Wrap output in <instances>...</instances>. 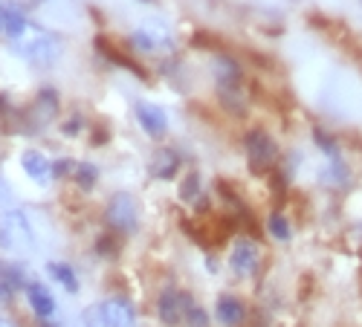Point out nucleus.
Wrapping results in <instances>:
<instances>
[{"label":"nucleus","instance_id":"1","mask_svg":"<svg viewBox=\"0 0 362 327\" xmlns=\"http://www.w3.org/2000/svg\"><path fill=\"white\" fill-rule=\"evenodd\" d=\"M15 52L23 55L29 64L35 67H52L58 61V55H62V38H58L55 32H49V29L44 26H35V23H26V29L21 35L9 38Z\"/></svg>","mask_w":362,"mask_h":327},{"label":"nucleus","instance_id":"2","mask_svg":"<svg viewBox=\"0 0 362 327\" xmlns=\"http://www.w3.org/2000/svg\"><path fill=\"white\" fill-rule=\"evenodd\" d=\"M0 246L12 255H29L35 249V234L23 212L18 209L4 212V218H0Z\"/></svg>","mask_w":362,"mask_h":327},{"label":"nucleus","instance_id":"3","mask_svg":"<svg viewBox=\"0 0 362 327\" xmlns=\"http://www.w3.org/2000/svg\"><path fill=\"white\" fill-rule=\"evenodd\" d=\"M244 145H247V157H250V168H252V171H267V168L276 165V160H279V145H276V139L269 136L267 131L252 128V131L244 136Z\"/></svg>","mask_w":362,"mask_h":327},{"label":"nucleus","instance_id":"4","mask_svg":"<svg viewBox=\"0 0 362 327\" xmlns=\"http://www.w3.org/2000/svg\"><path fill=\"white\" fill-rule=\"evenodd\" d=\"M58 107H62V102H58V93L55 90H41L38 99L29 105L26 113H21V131H35L41 125H49L52 119L58 116Z\"/></svg>","mask_w":362,"mask_h":327},{"label":"nucleus","instance_id":"5","mask_svg":"<svg viewBox=\"0 0 362 327\" xmlns=\"http://www.w3.org/2000/svg\"><path fill=\"white\" fill-rule=\"evenodd\" d=\"M107 223L122 232V234H131L139 223V209H136V200L128 194V191H119L110 197L107 203Z\"/></svg>","mask_w":362,"mask_h":327},{"label":"nucleus","instance_id":"6","mask_svg":"<svg viewBox=\"0 0 362 327\" xmlns=\"http://www.w3.org/2000/svg\"><path fill=\"white\" fill-rule=\"evenodd\" d=\"M229 263H232V270H235L238 275L252 278V275L261 270V249H258V244L250 241V237L238 241V244L232 246V258H229Z\"/></svg>","mask_w":362,"mask_h":327},{"label":"nucleus","instance_id":"7","mask_svg":"<svg viewBox=\"0 0 362 327\" xmlns=\"http://www.w3.org/2000/svg\"><path fill=\"white\" fill-rule=\"evenodd\" d=\"M99 310H102L105 327H134L136 324V310L125 295H113V299H107Z\"/></svg>","mask_w":362,"mask_h":327},{"label":"nucleus","instance_id":"8","mask_svg":"<svg viewBox=\"0 0 362 327\" xmlns=\"http://www.w3.org/2000/svg\"><path fill=\"white\" fill-rule=\"evenodd\" d=\"M136 122H139L142 131L151 133V136H163V133L168 131L165 110L157 107V105H145V102H139V105H136Z\"/></svg>","mask_w":362,"mask_h":327},{"label":"nucleus","instance_id":"9","mask_svg":"<svg viewBox=\"0 0 362 327\" xmlns=\"http://www.w3.org/2000/svg\"><path fill=\"white\" fill-rule=\"evenodd\" d=\"M171 47V38L165 29H154V26H142L131 35V47L139 52H160V47Z\"/></svg>","mask_w":362,"mask_h":327},{"label":"nucleus","instance_id":"10","mask_svg":"<svg viewBox=\"0 0 362 327\" xmlns=\"http://www.w3.org/2000/svg\"><path fill=\"white\" fill-rule=\"evenodd\" d=\"M157 313H160V321L168 324V327H177L183 321V292L177 290H165L157 302Z\"/></svg>","mask_w":362,"mask_h":327},{"label":"nucleus","instance_id":"11","mask_svg":"<svg viewBox=\"0 0 362 327\" xmlns=\"http://www.w3.org/2000/svg\"><path fill=\"white\" fill-rule=\"evenodd\" d=\"M26 302H29V307L35 310L38 319H49V316L55 313V299H52V292H49L41 281H29V287H26Z\"/></svg>","mask_w":362,"mask_h":327},{"label":"nucleus","instance_id":"12","mask_svg":"<svg viewBox=\"0 0 362 327\" xmlns=\"http://www.w3.org/2000/svg\"><path fill=\"white\" fill-rule=\"evenodd\" d=\"M21 165H23V171L33 177L35 183H47L49 177H52V162H49L41 151H23Z\"/></svg>","mask_w":362,"mask_h":327},{"label":"nucleus","instance_id":"13","mask_svg":"<svg viewBox=\"0 0 362 327\" xmlns=\"http://www.w3.org/2000/svg\"><path fill=\"white\" fill-rule=\"evenodd\" d=\"M0 23H4V29L9 32V38L21 35L23 29H26V15L18 4H12V0H0Z\"/></svg>","mask_w":362,"mask_h":327},{"label":"nucleus","instance_id":"14","mask_svg":"<svg viewBox=\"0 0 362 327\" xmlns=\"http://www.w3.org/2000/svg\"><path fill=\"white\" fill-rule=\"evenodd\" d=\"M218 96L229 113H235V116L247 113V93L240 90V84H218Z\"/></svg>","mask_w":362,"mask_h":327},{"label":"nucleus","instance_id":"15","mask_svg":"<svg viewBox=\"0 0 362 327\" xmlns=\"http://www.w3.org/2000/svg\"><path fill=\"white\" fill-rule=\"evenodd\" d=\"M244 316H247V310H244V304L235 299V295H221V302H218V321L223 327H238L240 321H244Z\"/></svg>","mask_w":362,"mask_h":327},{"label":"nucleus","instance_id":"16","mask_svg":"<svg viewBox=\"0 0 362 327\" xmlns=\"http://www.w3.org/2000/svg\"><path fill=\"white\" fill-rule=\"evenodd\" d=\"M212 73L218 78V84H240L244 73H240V64L229 55H218L212 61Z\"/></svg>","mask_w":362,"mask_h":327},{"label":"nucleus","instance_id":"17","mask_svg":"<svg viewBox=\"0 0 362 327\" xmlns=\"http://www.w3.org/2000/svg\"><path fill=\"white\" fill-rule=\"evenodd\" d=\"M180 168V157L177 151H171V148H160V151L154 154V177H160V180H171V177L177 174Z\"/></svg>","mask_w":362,"mask_h":327},{"label":"nucleus","instance_id":"18","mask_svg":"<svg viewBox=\"0 0 362 327\" xmlns=\"http://www.w3.org/2000/svg\"><path fill=\"white\" fill-rule=\"evenodd\" d=\"M96 47H99V52L107 58V61H113V64H119V67H128L131 73H136V76H142V78H145L142 67H136V64L131 61L128 55H122V52H119V49H116V47H113V44H110L105 35H99V38H96Z\"/></svg>","mask_w":362,"mask_h":327},{"label":"nucleus","instance_id":"19","mask_svg":"<svg viewBox=\"0 0 362 327\" xmlns=\"http://www.w3.org/2000/svg\"><path fill=\"white\" fill-rule=\"evenodd\" d=\"M49 275L62 284L67 292H78V278H76L70 263H49Z\"/></svg>","mask_w":362,"mask_h":327},{"label":"nucleus","instance_id":"20","mask_svg":"<svg viewBox=\"0 0 362 327\" xmlns=\"http://www.w3.org/2000/svg\"><path fill=\"white\" fill-rule=\"evenodd\" d=\"M183 321H186V327H209L206 310L197 307V304L192 302V295H186V292H183Z\"/></svg>","mask_w":362,"mask_h":327},{"label":"nucleus","instance_id":"21","mask_svg":"<svg viewBox=\"0 0 362 327\" xmlns=\"http://www.w3.org/2000/svg\"><path fill=\"white\" fill-rule=\"evenodd\" d=\"M73 177H76L78 189L90 191V189L96 186V180H99V168H96L93 162H78V165H76V171H73Z\"/></svg>","mask_w":362,"mask_h":327},{"label":"nucleus","instance_id":"22","mask_svg":"<svg viewBox=\"0 0 362 327\" xmlns=\"http://www.w3.org/2000/svg\"><path fill=\"white\" fill-rule=\"evenodd\" d=\"M267 229H269V234H273L276 241H290V237H293V229H290V223H287V218H284L281 212H273V215H269Z\"/></svg>","mask_w":362,"mask_h":327},{"label":"nucleus","instance_id":"23","mask_svg":"<svg viewBox=\"0 0 362 327\" xmlns=\"http://www.w3.org/2000/svg\"><path fill=\"white\" fill-rule=\"evenodd\" d=\"M180 197H183L186 203H194L200 197V174L197 171H189L186 180H183V189H180Z\"/></svg>","mask_w":362,"mask_h":327},{"label":"nucleus","instance_id":"24","mask_svg":"<svg viewBox=\"0 0 362 327\" xmlns=\"http://www.w3.org/2000/svg\"><path fill=\"white\" fill-rule=\"evenodd\" d=\"M76 171V162L73 160H55L52 162V177H67Z\"/></svg>","mask_w":362,"mask_h":327},{"label":"nucleus","instance_id":"25","mask_svg":"<svg viewBox=\"0 0 362 327\" xmlns=\"http://www.w3.org/2000/svg\"><path fill=\"white\" fill-rule=\"evenodd\" d=\"M81 128V116H73V122L70 125H64V133H76Z\"/></svg>","mask_w":362,"mask_h":327},{"label":"nucleus","instance_id":"26","mask_svg":"<svg viewBox=\"0 0 362 327\" xmlns=\"http://www.w3.org/2000/svg\"><path fill=\"white\" fill-rule=\"evenodd\" d=\"M0 327H12V321H6V319H0Z\"/></svg>","mask_w":362,"mask_h":327},{"label":"nucleus","instance_id":"27","mask_svg":"<svg viewBox=\"0 0 362 327\" xmlns=\"http://www.w3.org/2000/svg\"><path fill=\"white\" fill-rule=\"evenodd\" d=\"M0 29H4V23H0Z\"/></svg>","mask_w":362,"mask_h":327}]
</instances>
